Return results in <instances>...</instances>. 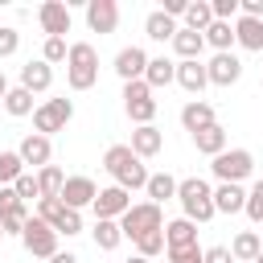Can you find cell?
<instances>
[{
    "label": "cell",
    "instance_id": "obj_29",
    "mask_svg": "<svg viewBox=\"0 0 263 263\" xmlns=\"http://www.w3.org/2000/svg\"><path fill=\"white\" fill-rule=\"evenodd\" d=\"M201 37L205 45H214V53H234V21H214Z\"/></svg>",
    "mask_w": 263,
    "mask_h": 263
},
{
    "label": "cell",
    "instance_id": "obj_10",
    "mask_svg": "<svg viewBox=\"0 0 263 263\" xmlns=\"http://www.w3.org/2000/svg\"><path fill=\"white\" fill-rule=\"evenodd\" d=\"M90 210H95V222H119V218L132 210V193L119 189V185H107V189L95 193Z\"/></svg>",
    "mask_w": 263,
    "mask_h": 263
},
{
    "label": "cell",
    "instance_id": "obj_43",
    "mask_svg": "<svg viewBox=\"0 0 263 263\" xmlns=\"http://www.w3.org/2000/svg\"><path fill=\"white\" fill-rule=\"evenodd\" d=\"M214 21H238V0H210Z\"/></svg>",
    "mask_w": 263,
    "mask_h": 263
},
{
    "label": "cell",
    "instance_id": "obj_14",
    "mask_svg": "<svg viewBox=\"0 0 263 263\" xmlns=\"http://www.w3.org/2000/svg\"><path fill=\"white\" fill-rule=\"evenodd\" d=\"M119 25V4L115 0H86V29L90 33H115Z\"/></svg>",
    "mask_w": 263,
    "mask_h": 263
},
{
    "label": "cell",
    "instance_id": "obj_18",
    "mask_svg": "<svg viewBox=\"0 0 263 263\" xmlns=\"http://www.w3.org/2000/svg\"><path fill=\"white\" fill-rule=\"evenodd\" d=\"M140 160H152V156H160V148H164V136H160V127L156 123H144V127H136L132 132V144H127Z\"/></svg>",
    "mask_w": 263,
    "mask_h": 263
},
{
    "label": "cell",
    "instance_id": "obj_27",
    "mask_svg": "<svg viewBox=\"0 0 263 263\" xmlns=\"http://www.w3.org/2000/svg\"><path fill=\"white\" fill-rule=\"evenodd\" d=\"M144 193H148V201H152V205H164V201H173V197H177V177H168V173H148Z\"/></svg>",
    "mask_w": 263,
    "mask_h": 263
},
{
    "label": "cell",
    "instance_id": "obj_21",
    "mask_svg": "<svg viewBox=\"0 0 263 263\" xmlns=\"http://www.w3.org/2000/svg\"><path fill=\"white\" fill-rule=\"evenodd\" d=\"M144 82H148V90H152V95H156V90H164V86H173V82H177V62H168V58H148Z\"/></svg>",
    "mask_w": 263,
    "mask_h": 263
},
{
    "label": "cell",
    "instance_id": "obj_50",
    "mask_svg": "<svg viewBox=\"0 0 263 263\" xmlns=\"http://www.w3.org/2000/svg\"><path fill=\"white\" fill-rule=\"evenodd\" d=\"M255 263H263V251H259V259H255Z\"/></svg>",
    "mask_w": 263,
    "mask_h": 263
},
{
    "label": "cell",
    "instance_id": "obj_5",
    "mask_svg": "<svg viewBox=\"0 0 263 263\" xmlns=\"http://www.w3.org/2000/svg\"><path fill=\"white\" fill-rule=\"evenodd\" d=\"M119 230L123 238H144V234H156L164 230V205H152V201H132V210L119 218Z\"/></svg>",
    "mask_w": 263,
    "mask_h": 263
},
{
    "label": "cell",
    "instance_id": "obj_34",
    "mask_svg": "<svg viewBox=\"0 0 263 263\" xmlns=\"http://www.w3.org/2000/svg\"><path fill=\"white\" fill-rule=\"evenodd\" d=\"M90 238H95V247H99V251H115V247L123 242V230H119V222H95Z\"/></svg>",
    "mask_w": 263,
    "mask_h": 263
},
{
    "label": "cell",
    "instance_id": "obj_46",
    "mask_svg": "<svg viewBox=\"0 0 263 263\" xmlns=\"http://www.w3.org/2000/svg\"><path fill=\"white\" fill-rule=\"evenodd\" d=\"M185 8H189V0H164V8H160V12L177 21V16H185Z\"/></svg>",
    "mask_w": 263,
    "mask_h": 263
},
{
    "label": "cell",
    "instance_id": "obj_19",
    "mask_svg": "<svg viewBox=\"0 0 263 263\" xmlns=\"http://www.w3.org/2000/svg\"><path fill=\"white\" fill-rule=\"evenodd\" d=\"M210 123H218V115H214V107L205 103V99H189L185 107H181V127L193 136V132H201V127H210Z\"/></svg>",
    "mask_w": 263,
    "mask_h": 263
},
{
    "label": "cell",
    "instance_id": "obj_9",
    "mask_svg": "<svg viewBox=\"0 0 263 263\" xmlns=\"http://www.w3.org/2000/svg\"><path fill=\"white\" fill-rule=\"evenodd\" d=\"M21 247H25V251H29L33 259H45V263H49V259L58 255V234H53V230H49V226H45V222H41V218L33 214V218L25 222Z\"/></svg>",
    "mask_w": 263,
    "mask_h": 263
},
{
    "label": "cell",
    "instance_id": "obj_41",
    "mask_svg": "<svg viewBox=\"0 0 263 263\" xmlns=\"http://www.w3.org/2000/svg\"><path fill=\"white\" fill-rule=\"evenodd\" d=\"M164 255H168V263H201L205 247H197V242H193V247H168Z\"/></svg>",
    "mask_w": 263,
    "mask_h": 263
},
{
    "label": "cell",
    "instance_id": "obj_7",
    "mask_svg": "<svg viewBox=\"0 0 263 263\" xmlns=\"http://www.w3.org/2000/svg\"><path fill=\"white\" fill-rule=\"evenodd\" d=\"M123 111H127V119H132L136 127H144V123L156 119V99H152V90H148L144 78L123 82Z\"/></svg>",
    "mask_w": 263,
    "mask_h": 263
},
{
    "label": "cell",
    "instance_id": "obj_26",
    "mask_svg": "<svg viewBox=\"0 0 263 263\" xmlns=\"http://www.w3.org/2000/svg\"><path fill=\"white\" fill-rule=\"evenodd\" d=\"M247 189L242 185H218L214 189V214H242Z\"/></svg>",
    "mask_w": 263,
    "mask_h": 263
},
{
    "label": "cell",
    "instance_id": "obj_40",
    "mask_svg": "<svg viewBox=\"0 0 263 263\" xmlns=\"http://www.w3.org/2000/svg\"><path fill=\"white\" fill-rule=\"evenodd\" d=\"M12 189H16V197H21V201H25V205H29V201H33V197H37V201H41V189H37V177H33V173H21V177H16V181H12Z\"/></svg>",
    "mask_w": 263,
    "mask_h": 263
},
{
    "label": "cell",
    "instance_id": "obj_12",
    "mask_svg": "<svg viewBox=\"0 0 263 263\" xmlns=\"http://www.w3.org/2000/svg\"><path fill=\"white\" fill-rule=\"evenodd\" d=\"M95 193H99V185H95L90 177H82V173H78V177H66V185H62V193H58V197H62V205H66V210H78V214H82V210L95 201Z\"/></svg>",
    "mask_w": 263,
    "mask_h": 263
},
{
    "label": "cell",
    "instance_id": "obj_38",
    "mask_svg": "<svg viewBox=\"0 0 263 263\" xmlns=\"http://www.w3.org/2000/svg\"><path fill=\"white\" fill-rule=\"evenodd\" d=\"M21 173H25L21 156H16V152H0V189H4V185H12Z\"/></svg>",
    "mask_w": 263,
    "mask_h": 263
},
{
    "label": "cell",
    "instance_id": "obj_6",
    "mask_svg": "<svg viewBox=\"0 0 263 263\" xmlns=\"http://www.w3.org/2000/svg\"><path fill=\"white\" fill-rule=\"evenodd\" d=\"M37 218H41L58 238H62V234H66V238L82 234V214H78V210H66L62 197H41V201H37Z\"/></svg>",
    "mask_w": 263,
    "mask_h": 263
},
{
    "label": "cell",
    "instance_id": "obj_3",
    "mask_svg": "<svg viewBox=\"0 0 263 263\" xmlns=\"http://www.w3.org/2000/svg\"><path fill=\"white\" fill-rule=\"evenodd\" d=\"M66 82L70 90H90L99 82V49L90 41H74L66 53Z\"/></svg>",
    "mask_w": 263,
    "mask_h": 263
},
{
    "label": "cell",
    "instance_id": "obj_49",
    "mask_svg": "<svg viewBox=\"0 0 263 263\" xmlns=\"http://www.w3.org/2000/svg\"><path fill=\"white\" fill-rule=\"evenodd\" d=\"M123 263H152V259H140V255H127Z\"/></svg>",
    "mask_w": 263,
    "mask_h": 263
},
{
    "label": "cell",
    "instance_id": "obj_35",
    "mask_svg": "<svg viewBox=\"0 0 263 263\" xmlns=\"http://www.w3.org/2000/svg\"><path fill=\"white\" fill-rule=\"evenodd\" d=\"M33 214H29V205H16V210H8V214H0V230H4V238L12 234V238H21L25 234V222H29Z\"/></svg>",
    "mask_w": 263,
    "mask_h": 263
},
{
    "label": "cell",
    "instance_id": "obj_8",
    "mask_svg": "<svg viewBox=\"0 0 263 263\" xmlns=\"http://www.w3.org/2000/svg\"><path fill=\"white\" fill-rule=\"evenodd\" d=\"M74 119V103L70 99H45L41 107H33V132L37 136H53Z\"/></svg>",
    "mask_w": 263,
    "mask_h": 263
},
{
    "label": "cell",
    "instance_id": "obj_51",
    "mask_svg": "<svg viewBox=\"0 0 263 263\" xmlns=\"http://www.w3.org/2000/svg\"><path fill=\"white\" fill-rule=\"evenodd\" d=\"M0 238H4V230H0Z\"/></svg>",
    "mask_w": 263,
    "mask_h": 263
},
{
    "label": "cell",
    "instance_id": "obj_36",
    "mask_svg": "<svg viewBox=\"0 0 263 263\" xmlns=\"http://www.w3.org/2000/svg\"><path fill=\"white\" fill-rule=\"evenodd\" d=\"M242 214H247V218H251L255 226L263 222V177H259V181H255V185L247 189V205H242Z\"/></svg>",
    "mask_w": 263,
    "mask_h": 263
},
{
    "label": "cell",
    "instance_id": "obj_20",
    "mask_svg": "<svg viewBox=\"0 0 263 263\" xmlns=\"http://www.w3.org/2000/svg\"><path fill=\"white\" fill-rule=\"evenodd\" d=\"M168 45H173L177 62H201V53H205V37L193 33V29H177V37Z\"/></svg>",
    "mask_w": 263,
    "mask_h": 263
},
{
    "label": "cell",
    "instance_id": "obj_13",
    "mask_svg": "<svg viewBox=\"0 0 263 263\" xmlns=\"http://www.w3.org/2000/svg\"><path fill=\"white\" fill-rule=\"evenodd\" d=\"M37 21H41L45 37H66L74 16H70V4H62V0H45V4L37 8Z\"/></svg>",
    "mask_w": 263,
    "mask_h": 263
},
{
    "label": "cell",
    "instance_id": "obj_4",
    "mask_svg": "<svg viewBox=\"0 0 263 263\" xmlns=\"http://www.w3.org/2000/svg\"><path fill=\"white\" fill-rule=\"evenodd\" d=\"M210 173L218 177V185H242L255 173V156H251V148H226L210 160Z\"/></svg>",
    "mask_w": 263,
    "mask_h": 263
},
{
    "label": "cell",
    "instance_id": "obj_48",
    "mask_svg": "<svg viewBox=\"0 0 263 263\" xmlns=\"http://www.w3.org/2000/svg\"><path fill=\"white\" fill-rule=\"evenodd\" d=\"M4 95H8V78H4V70H0V103H4Z\"/></svg>",
    "mask_w": 263,
    "mask_h": 263
},
{
    "label": "cell",
    "instance_id": "obj_47",
    "mask_svg": "<svg viewBox=\"0 0 263 263\" xmlns=\"http://www.w3.org/2000/svg\"><path fill=\"white\" fill-rule=\"evenodd\" d=\"M49 263H82V259H78V255H74V251H58V255H53V259H49Z\"/></svg>",
    "mask_w": 263,
    "mask_h": 263
},
{
    "label": "cell",
    "instance_id": "obj_45",
    "mask_svg": "<svg viewBox=\"0 0 263 263\" xmlns=\"http://www.w3.org/2000/svg\"><path fill=\"white\" fill-rule=\"evenodd\" d=\"M16 205H25V201L16 197L12 185H4V189H0V214H8V210H16Z\"/></svg>",
    "mask_w": 263,
    "mask_h": 263
},
{
    "label": "cell",
    "instance_id": "obj_30",
    "mask_svg": "<svg viewBox=\"0 0 263 263\" xmlns=\"http://www.w3.org/2000/svg\"><path fill=\"white\" fill-rule=\"evenodd\" d=\"M181 21H185L181 29L205 33V29L214 25V8H210V0H189V8H185V16H181Z\"/></svg>",
    "mask_w": 263,
    "mask_h": 263
},
{
    "label": "cell",
    "instance_id": "obj_28",
    "mask_svg": "<svg viewBox=\"0 0 263 263\" xmlns=\"http://www.w3.org/2000/svg\"><path fill=\"white\" fill-rule=\"evenodd\" d=\"M193 242H197V226H193L189 218L164 222V251H168V247H193Z\"/></svg>",
    "mask_w": 263,
    "mask_h": 263
},
{
    "label": "cell",
    "instance_id": "obj_31",
    "mask_svg": "<svg viewBox=\"0 0 263 263\" xmlns=\"http://www.w3.org/2000/svg\"><path fill=\"white\" fill-rule=\"evenodd\" d=\"M177 29H181V25H177L173 16H164L160 8L144 16V33H148L152 41H173V37H177Z\"/></svg>",
    "mask_w": 263,
    "mask_h": 263
},
{
    "label": "cell",
    "instance_id": "obj_22",
    "mask_svg": "<svg viewBox=\"0 0 263 263\" xmlns=\"http://www.w3.org/2000/svg\"><path fill=\"white\" fill-rule=\"evenodd\" d=\"M177 86L201 99V90L210 86V78H205V62H177Z\"/></svg>",
    "mask_w": 263,
    "mask_h": 263
},
{
    "label": "cell",
    "instance_id": "obj_25",
    "mask_svg": "<svg viewBox=\"0 0 263 263\" xmlns=\"http://www.w3.org/2000/svg\"><path fill=\"white\" fill-rule=\"evenodd\" d=\"M234 45L259 53V49H263V21H255V16H238V21H234Z\"/></svg>",
    "mask_w": 263,
    "mask_h": 263
},
{
    "label": "cell",
    "instance_id": "obj_2",
    "mask_svg": "<svg viewBox=\"0 0 263 263\" xmlns=\"http://www.w3.org/2000/svg\"><path fill=\"white\" fill-rule=\"evenodd\" d=\"M177 201H181V218H189L193 226H205L214 218V189L201 177H185L177 181Z\"/></svg>",
    "mask_w": 263,
    "mask_h": 263
},
{
    "label": "cell",
    "instance_id": "obj_16",
    "mask_svg": "<svg viewBox=\"0 0 263 263\" xmlns=\"http://www.w3.org/2000/svg\"><path fill=\"white\" fill-rule=\"evenodd\" d=\"M144 70H148V53H144V45H123V49L115 53V74H119L123 82L144 78Z\"/></svg>",
    "mask_w": 263,
    "mask_h": 263
},
{
    "label": "cell",
    "instance_id": "obj_15",
    "mask_svg": "<svg viewBox=\"0 0 263 263\" xmlns=\"http://www.w3.org/2000/svg\"><path fill=\"white\" fill-rule=\"evenodd\" d=\"M16 156H21V164L45 168V164H49V156H53V140H49V136H37V132H29V136L16 144Z\"/></svg>",
    "mask_w": 263,
    "mask_h": 263
},
{
    "label": "cell",
    "instance_id": "obj_33",
    "mask_svg": "<svg viewBox=\"0 0 263 263\" xmlns=\"http://www.w3.org/2000/svg\"><path fill=\"white\" fill-rule=\"evenodd\" d=\"M62 185H66V173H62L58 164L37 168V189H41V197H58V193H62Z\"/></svg>",
    "mask_w": 263,
    "mask_h": 263
},
{
    "label": "cell",
    "instance_id": "obj_32",
    "mask_svg": "<svg viewBox=\"0 0 263 263\" xmlns=\"http://www.w3.org/2000/svg\"><path fill=\"white\" fill-rule=\"evenodd\" d=\"M4 111H8L12 119L33 115V95H29L25 86H8V95H4Z\"/></svg>",
    "mask_w": 263,
    "mask_h": 263
},
{
    "label": "cell",
    "instance_id": "obj_44",
    "mask_svg": "<svg viewBox=\"0 0 263 263\" xmlns=\"http://www.w3.org/2000/svg\"><path fill=\"white\" fill-rule=\"evenodd\" d=\"M201 263H234V259H230V247H222V242H218V247H205Z\"/></svg>",
    "mask_w": 263,
    "mask_h": 263
},
{
    "label": "cell",
    "instance_id": "obj_1",
    "mask_svg": "<svg viewBox=\"0 0 263 263\" xmlns=\"http://www.w3.org/2000/svg\"><path fill=\"white\" fill-rule=\"evenodd\" d=\"M103 168L115 177V185L119 189H144L148 185V168H144V160L127 148V144H111L107 152H103Z\"/></svg>",
    "mask_w": 263,
    "mask_h": 263
},
{
    "label": "cell",
    "instance_id": "obj_23",
    "mask_svg": "<svg viewBox=\"0 0 263 263\" xmlns=\"http://www.w3.org/2000/svg\"><path fill=\"white\" fill-rule=\"evenodd\" d=\"M193 148L201 152V156H218V152H226V127L222 123H210V127H201V132H193Z\"/></svg>",
    "mask_w": 263,
    "mask_h": 263
},
{
    "label": "cell",
    "instance_id": "obj_39",
    "mask_svg": "<svg viewBox=\"0 0 263 263\" xmlns=\"http://www.w3.org/2000/svg\"><path fill=\"white\" fill-rule=\"evenodd\" d=\"M164 251V230H156V234H144V238H136V255L140 259H156Z\"/></svg>",
    "mask_w": 263,
    "mask_h": 263
},
{
    "label": "cell",
    "instance_id": "obj_42",
    "mask_svg": "<svg viewBox=\"0 0 263 263\" xmlns=\"http://www.w3.org/2000/svg\"><path fill=\"white\" fill-rule=\"evenodd\" d=\"M16 49H21V33L8 29V25H0V58H12Z\"/></svg>",
    "mask_w": 263,
    "mask_h": 263
},
{
    "label": "cell",
    "instance_id": "obj_24",
    "mask_svg": "<svg viewBox=\"0 0 263 263\" xmlns=\"http://www.w3.org/2000/svg\"><path fill=\"white\" fill-rule=\"evenodd\" d=\"M259 251H263V238H259L255 230H238V234L230 238V259H234V263H255Z\"/></svg>",
    "mask_w": 263,
    "mask_h": 263
},
{
    "label": "cell",
    "instance_id": "obj_11",
    "mask_svg": "<svg viewBox=\"0 0 263 263\" xmlns=\"http://www.w3.org/2000/svg\"><path fill=\"white\" fill-rule=\"evenodd\" d=\"M205 78H210V86H234V82L242 78L238 53H214V58L205 62Z\"/></svg>",
    "mask_w": 263,
    "mask_h": 263
},
{
    "label": "cell",
    "instance_id": "obj_37",
    "mask_svg": "<svg viewBox=\"0 0 263 263\" xmlns=\"http://www.w3.org/2000/svg\"><path fill=\"white\" fill-rule=\"evenodd\" d=\"M66 53H70L66 37H45V45H41V62H45V66H58V62H66Z\"/></svg>",
    "mask_w": 263,
    "mask_h": 263
},
{
    "label": "cell",
    "instance_id": "obj_17",
    "mask_svg": "<svg viewBox=\"0 0 263 263\" xmlns=\"http://www.w3.org/2000/svg\"><path fill=\"white\" fill-rule=\"evenodd\" d=\"M21 86H25L29 95H45V90L53 86V66H45L41 58H37V62L29 58V62L21 66Z\"/></svg>",
    "mask_w": 263,
    "mask_h": 263
}]
</instances>
